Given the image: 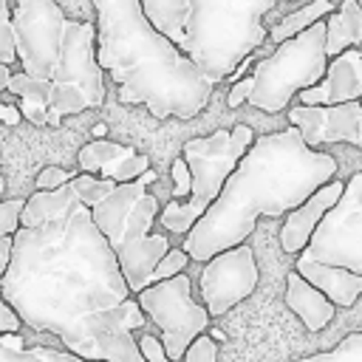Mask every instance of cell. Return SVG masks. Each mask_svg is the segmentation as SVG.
I'll return each instance as SVG.
<instances>
[{"label":"cell","instance_id":"1","mask_svg":"<svg viewBox=\"0 0 362 362\" xmlns=\"http://www.w3.org/2000/svg\"><path fill=\"white\" fill-rule=\"evenodd\" d=\"M0 288L28 328L54 334L65 348L90 317L133 300L119 257L85 204L62 221L23 226Z\"/></svg>","mask_w":362,"mask_h":362},{"label":"cell","instance_id":"2","mask_svg":"<svg viewBox=\"0 0 362 362\" xmlns=\"http://www.w3.org/2000/svg\"><path fill=\"white\" fill-rule=\"evenodd\" d=\"M337 170V158L308 147L294 124L257 136L240 167L226 181L221 198L184 238L181 249L192 260L209 263L215 255L243 246L255 232L257 218H280L294 212L314 192L331 184Z\"/></svg>","mask_w":362,"mask_h":362},{"label":"cell","instance_id":"3","mask_svg":"<svg viewBox=\"0 0 362 362\" xmlns=\"http://www.w3.org/2000/svg\"><path fill=\"white\" fill-rule=\"evenodd\" d=\"M96 57L124 105H144L156 119L198 116L215 82L144 14L141 0H93Z\"/></svg>","mask_w":362,"mask_h":362},{"label":"cell","instance_id":"4","mask_svg":"<svg viewBox=\"0 0 362 362\" xmlns=\"http://www.w3.org/2000/svg\"><path fill=\"white\" fill-rule=\"evenodd\" d=\"M14 31L23 74L54 88L51 127H59L65 116L105 105L93 23L68 20L57 0H14Z\"/></svg>","mask_w":362,"mask_h":362},{"label":"cell","instance_id":"5","mask_svg":"<svg viewBox=\"0 0 362 362\" xmlns=\"http://www.w3.org/2000/svg\"><path fill=\"white\" fill-rule=\"evenodd\" d=\"M280 0H189L181 51L218 85L229 79L266 40V11Z\"/></svg>","mask_w":362,"mask_h":362},{"label":"cell","instance_id":"6","mask_svg":"<svg viewBox=\"0 0 362 362\" xmlns=\"http://www.w3.org/2000/svg\"><path fill=\"white\" fill-rule=\"evenodd\" d=\"M90 212L113 246L133 297H139L153 286V272L170 252V240L164 235H150V226L158 215V198L147 192V181L141 175L139 181L119 184L116 192Z\"/></svg>","mask_w":362,"mask_h":362},{"label":"cell","instance_id":"7","mask_svg":"<svg viewBox=\"0 0 362 362\" xmlns=\"http://www.w3.org/2000/svg\"><path fill=\"white\" fill-rule=\"evenodd\" d=\"M257 136L249 124H235L232 130H215L209 136H198L184 141L181 158L189 164L192 173V195L187 201H170L158 221L167 232L189 235L195 223L209 212V206L221 198L226 181L240 167L243 156L252 150Z\"/></svg>","mask_w":362,"mask_h":362},{"label":"cell","instance_id":"8","mask_svg":"<svg viewBox=\"0 0 362 362\" xmlns=\"http://www.w3.org/2000/svg\"><path fill=\"white\" fill-rule=\"evenodd\" d=\"M328 74V48H325V20L297 34L294 40L277 45L269 57L257 59L252 68L255 90L249 105L263 113H280L291 96L317 88Z\"/></svg>","mask_w":362,"mask_h":362},{"label":"cell","instance_id":"9","mask_svg":"<svg viewBox=\"0 0 362 362\" xmlns=\"http://www.w3.org/2000/svg\"><path fill=\"white\" fill-rule=\"evenodd\" d=\"M136 300L141 311L161 328V342L173 362L184 359L187 348L209 328L212 314L206 311V305H198L192 300V283L187 274H178L164 283H153Z\"/></svg>","mask_w":362,"mask_h":362},{"label":"cell","instance_id":"10","mask_svg":"<svg viewBox=\"0 0 362 362\" xmlns=\"http://www.w3.org/2000/svg\"><path fill=\"white\" fill-rule=\"evenodd\" d=\"M305 255L362 274V173L345 181V195L325 215Z\"/></svg>","mask_w":362,"mask_h":362},{"label":"cell","instance_id":"11","mask_svg":"<svg viewBox=\"0 0 362 362\" xmlns=\"http://www.w3.org/2000/svg\"><path fill=\"white\" fill-rule=\"evenodd\" d=\"M260 280V269L249 243L215 255L201 269V297L212 317H223L229 308L243 303Z\"/></svg>","mask_w":362,"mask_h":362},{"label":"cell","instance_id":"12","mask_svg":"<svg viewBox=\"0 0 362 362\" xmlns=\"http://www.w3.org/2000/svg\"><path fill=\"white\" fill-rule=\"evenodd\" d=\"M288 122L303 133L305 144L317 150V144H354L362 150V102L334 105V107H308L294 105L288 110Z\"/></svg>","mask_w":362,"mask_h":362},{"label":"cell","instance_id":"13","mask_svg":"<svg viewBox=\"0 0 362 362\" xmlns=\"http://www.w3.org/2000/svg\"><path fill=\"white\" fill-rule=\"evenodd\" d=\"M76 164H79V173L99 175V178L116 181V184H130V181H139L144 173H150L147 156L136 153L127 144L107 141V139L88 141L76 153Z\"/></svg>","mask_w":362,"mask_h":362},{"label":"cell","instance_id":"14","mask_svg":"<svg viewBox=\"0 0 362 362\" xmlns=\"http://www.w3.org/2000/svg\"><path fill=\"white\" fill-rule=\"evenodd\" d=\"M342 195H345V181H337L334 178L320 192H314L303 206H297L294 212H288L286 221H283V226H280V249L300 257L311 246L320 223L339 204Z\"/></svg>","mask_w":362,"mask_h":362},{"label":"cell","instance_id":"15","mask_svg":"<svg viewBox=\"0 0 362 362\" xmlns=\"http://www.w3.org/2000/svg\"><path fill=\"white\" fill-rule=\"evenodd\" d=\"M348 102H362V51L356 48L331 59L325 79L300 93V105L308 107H334Z\"/></svg>","mask_w":362,"mask_h":362},{"label":"cell","instance_id":"16","mask_svg":"<svg viewBox=\"0 0 362 362\" xmlns=\"http://www.w3.org/2000/svg\"><path fill=\"white\" fill-rule=\"evenodd\" d=\"M294 272H300L314 288H320L337 308H351L362 297V274L342 269V266H328L305 252L294 260Z\"/></svg>","mask_w":362,"mask_h":362},{"label":"cell","instance_id":"17","mask_svg":"<svg viewBox=\"0 0 362 362\" xmlns=\"http://www.w3.org/2000/svg\"><path fill=\"white\" fill-rule=\"evenodd\" d=\"M286 305L300 317V322L311 334L322 331L337 314V305L294 269L286 274Z\"/></svg>","mask_w":362,"mask_h":362},{"label":"cell","instance_id":"18","mask_svg":"<svg viewBox=\"0 0 362 362\" xmlns=\"http://www.w3.org/2000/svg\"><path fill=\"white\" fill-rule=\"evenodd\" d=\"M79 204H82V201H79L74 184H65L62 189H54V192H42V189H37L34 195L25 198L23 226H25V229H37V226L62 221V218L71 215Z\"/></svg>","mask_w":362,"mask_h":362},{"label":"cell","instance_id":"19","mask_svg":"<svg viewBox=\"0 0 362 362\" xmlns=\"http://www.w3.org/2000/svg\"><path fill=\"white\" fill-rule=\"evenodd\" d=\"M362 45V6L356 0H342L339 11L325 20V48L328 57H339Z\"/></svg>","mask_w":362,"mask_h":362},{"label":"cell","instance_id":"20","mask_svg":"<svg viewBox=\"0 0 362 362\" xmlns=\"http://www.w3.org/2000/svg\"><path fill=\"white\" fill-rule=\"evenodd\" d=\"M141 8L147 20L178 48L184 45L187 37V23H189V0H141Z\"/></svg>","mask_w":362,"mask_h":362},{"label":"cell","instance_id":"21","mask_svg":"<svg viewBox=\"0 0 362 362\" xmlns=\"http://www.w3.org/2000/svg\"><path fill=\"white\" fill-rule=\"evenodd\" d=\"M331 14H334V3L331 0H311L308 6L297 8L294 14H286L274 25H269V40L277 42V45H283V42L294 40L297 34L308 31L311 25H317L322 17H331Z\"/></svg>","mask_w":362,"mask_h":362},{"label":"cell","instance_id":"22","mask_svg":"<svg viewBox=\"0 0 362 362\" xmlns=\"http://www.w3.org/2000/svg\"><path fill=\"white\" fill-rule=\"evenodd\" d=\"M74 189H76V195H79V201L85 204V206H99L105 198H110L113 192H116V181H107V178H99V175H88V173H79V175H74Z\"/></svg>","mask_w":362,"mask_h":362},{"label":"cell","instance_id":"23","mask_svg":"<svg viewBox=\"0 0 362 362\" xmlns=\"http://www.w3.org/2000/svg\"><path fill=\"white\" fill-rule=\"evenodd\" d=\"M0 362H88L71 351H57V348H31V351H8L0 345Z\"/></svg>","mask_w":362,"mask_h":362},{"label":"cell","instance_id":"24","mask_svg":"<svg viewBox=\"0 0 362 362\" xmlns=\"http://www.w3.org/2000/svg\"><path fill=\"white\" fill-rule=\"evenodd\" d=\"M297 362H362V331L348 334L345 339H339V345L334 351H322L314 356H303Z\"/></svg>","mask_w":362,"mask_h":362},{"label":"cell","instance_id":"25","mask_svg":"<svg viewBox=\"0 0 362 362\" xmlns=\"http://www.w3.org/2000/svg\"><path fill=\"white\" fill-rule=\"evenodd\" d=\"M0 62L14 65L20 62L17 57V31H14V8H8L6 0H0Z\"/></svg>","mask_w":362,"mask_h":362},{"label":"cell","instance_id":"26","mask_svg":"<svg viewBox=\"0 0 362 362\" xmlns=\"http://www.w3.org/2000/svg\"><path fill=\"white\" fill-rule=\"evenodd\" d=\"M23 212H25V201L23 198H11L0 204V235L14 238L23 229Z\"/></svg>","mask_w":362,"mask_h":362},{"label":"cell","instance_id":"27","mask_svg":"<svg viewBox=\"0 0 362 362\" xmlns=\"http://www.w3.org/2000/svg\"><path fill=\"white\" fill-rule=\"evenodd\" d=\"M189 260H192V257H189L184 249H170L167 257H164V260L158 263V269L153 272V283H164V280H173V277L184 274V269H187Z\"/></svg>","mask_w":362,"mask_h":362},{"label":"cell","instance_id":"28","mask_svg":"<svg viewBox=\"0 0 362 362\" xmlns=\"http://www.w3.org/2000/svg\"><path fill=\"white\" fill-rule=\"evenodd\" d=\"M173 201H187L192 195V173L181 156L173 161Z\"/></svg>","mask_w":362,"mask_h":362},{"label":"cell","instance_id":"29","mask_svg":"<svg viewBox=\"0 0 362 362\" xmlns=\"http://www.w3.org/2000/svg\"><path fill=\"white\" fill-rule=\"evenodd\" d=\"M181 362H218V342L209 334H201L184 354Z\"/></svg>","mask_w":362,"mask_h":362},{"label":"cell","instance_id":"30","mask_svg":"<svg viewBox=\"0 0 362 362\" xmlns=\"http://www.w3.org/2000/svg\"><path fill=\"white\" fill-rule=\"evenodd\" d=\"M74 181V175L71 173H65L62 167H45V170H40V175H37V189H42V192H54V189H62L65 184H71Z\"/></svg>","mask_w":362,"mask_h":362},{"label":"cell","instance_id":"31","mask_svg":"<svg viewBox=\"0 0 362 362\" xmlns=\"http://www.w3.org/2000/svg\"><path fill=\"white\" fill-rule=\"evenodd\" d=\"M139 348H141V354H144L147 362H173V359L167 356L164 342L156 339L153 334H141V337H139Z\"/></svg>","mask_w":362,"mask_h":362},{"label":"cell","instance_id":"32","mask_svg":"<svg viewBox=\"0 0 362 362\" xmlns=\"http://www.w3.org/2000/svg\"><path fill=\"white\" fill-rule=\"evenodd\" d=\"M252 90H255V79H252V74H249V76H243L240 82H235V85L229 88V93H226V105H229V107H240L243 102H249Z\"/></svg>","mask_w":362,"mask_h":362},{"label":"cell","instance_id":"33","mask_svg":"<svg viewBox=\"0 0 362 362\" xmlns=\"http://www.w3.org/2000/svg\"><path fill=\"white\" fill-rule=\"evenodd\" d=\"M0 328H3V334H17L20 328H23V317L14 311V305L11 303H0Z\"/></svg>","mask_w":362,"mask_h":362},{"label":"cell","instance_id":"34","mask_svg":"<svg viewBox=\"0 0 362 362\" xmlns=\"http://www.w3.org/2000/svg\"><path fill=\"white\" fill-rule=\"evenodd\" d=\"M11 257H14V238L3 235L0 238V274H6V269L11 266Z\"/></svg>","mask_w":362,"mask_h":362},{"label":"cell","instance_id":"35","mask_svg":"<svg viewBox=\"0 0 362 362\" xmlns=\"http://www.w3.org/2000/svg\"><path fill=\"white\" fill-rule=\"evenodd\" d=\"M0 116H3L6 124H17V122L23 119V110L14 107V105H0Z\"/></svg>","mask_w":362,"mask_h":362},{"label":"cell","instance_id":"36","mask_svg":"<svg viewBox=\"0 0 362 362\" xmlns=\"http://www.w3.org/2000/svg\"><path fill=\"white\" fill-rule=\"evenodd\" d=\"M0 345L8 348V351H23V337H20V334H3Z\"/></svg>","mask_w":362,"mask_h":362},{"label":"cell","instance_id":"37","mask_svg":"<svg viewBox=\"0 0 362 362\" xmlns=\"http://www.w3.org/2000/svg\"><path fill=\"white\" fill-rule=\"evenodd\" d=\"M11 79H14V74H11V68H8V65H0V88H3V90H8V85H11Z\"/></svg>","mask_w":362,"mask_h":362}]
</instances>
